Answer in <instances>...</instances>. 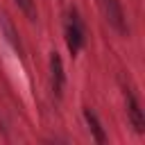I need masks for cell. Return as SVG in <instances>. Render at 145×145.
<instances>
[{
	"instance_id": "obj_1",
	"label": "cell",
	"mask_w": 145,
	"mask_h": 145,
	"mask_svg": "<svg viewBox=\"0 0 145 145\" xmlns=\"http://www.w3.org/2000/svg\"><path fill=\"white\" fill-rule=\"evenodd\" d=\"M63 39H66V45L70 50V54H79V50L84 48L86 43V25L79 16L77 9H68L66 14V20H63Z\"/></svg>"
},
{
	"instance_id": "obj_2",
	"label": "cell",
	"mask_w": 145,
	"mask_h": 145,
	"mask_svg": "<svg viewBox=\"0 0 145 145\" xmlns=\"http://www.w3.org/2000/svg\"><path fill=\"white\" fill-rule=\"evenodd\" d=\"M100 7H102V14H104L106 23L118 34H127L129 32V25H127V18H125V9H122L120 0H100Z\"/></svg>"
},
{
	"instance_id": "obj_3",
	"label": "cell",
	"mask_w": 145,
	"mask_h": 145,
	"mask_svg": "<svg viewBox=\"0 0 145 145\" xmlns=\"http://www.w3.org/2000/svg\"><path fill=\"white\" fill-rule=\"evenodd\" d=\"M125 104H127V116H129V122L134 125V129L138 134L145 131V116H143V109H140V102L136 100V95L125 88Z\"/></svg>"
},
{
	"instance_id": "obj_4",
	"label": "cell",
	"mask_w": 145,
	"mask_h": 145,
	"mask_svg": "<svg viewBox=\"0 0 145 145\" xmlns=\"http://www.w3.org/2000/svg\"><path fill=\"white\" fill-rule=\"evenodd\" d=\"M63 84H66V72H63L61 57L59 52H50V86L57 97L63 93Z\"/></svg>"
},
{
	"instance_id": "obj_5",
	"label": "cell",
	"mask_w": 145,
	"mask_h": 145,
	"mask_svg": "<svg viewBox=\"0 0 145 145\" xmlns=\"http://www.w3.org/2000/svg\"><path fill=\"white\" fill-rule=\"evenodd\" d=\"M84 120H86L93 138H95L97 143H104V140H106V134H104V129H102V122L97 120V116H95L91 109H84Z\"/></svg>"
},
{
	"instance_id": "obj_6",
	"label": "cell",
	"mask_w": 145,
	"mask_h": 145,
	"mask_svg": "<svg viewBox=\"0 0 145 145\" xmlns=\"http://www.w3.org/2000/svg\"><path fill=\"white\" fill-rule=\"evenodd\" d=\"M0 27H2V32H5L7 41L11 43V48H14L18 54H23V45H20V41H18V34H16V29H14V25L9 23V18H7V16H0Z\"/></svg>"
},
{
	"instance_id": "obj_7",
	"label": "cell",
	"mask_w": 145,
	"mask_h": 145,
	"mask_svg": "<svg viewBox=\"0 0 145 145\" xmlns=\"http://www.w3.org/2000/svg\"><path fill=\"white\" fill-rule=\"evenodd\" d=\"M14 2L18 5V9H20L29 20H36L39 14H36V2H34V0H14Z\"/></svg>"
}]
</instances>
